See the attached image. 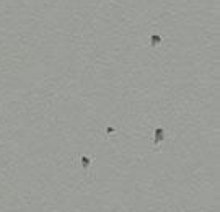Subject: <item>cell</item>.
<instances>
[{
  "instance_id": "cell-4",
  "label": "cell",
  "mask_w": 220,
  "mask_h": 212,
  "mask_svg": "<svg viewBox=\"0 0 220 212\" xmlns=\"http://www.w3.org/2000/svg\"><path fill=\"white\" fill-rule=\"evenodd\" d=\"M106 132H108V134H112V132H116V129H114V127H106Z\"/></svg>"
},
{
  "instance_id": "cell-3",
  "label": "cell",
  "mask_w": 220,
  "mask_h": 212,
  "mask_svg": "<svg viewBox=\"0 0 220 212\" xmlns=\"http://www.w3.org/2000/svg\"><path fill=\"white\" fill-rule=\"evenodd\" d=\"M80 165H82L83 170H88V168H90V165H92V160H90L87 155H82V157H80Z\"/></svg>"
},
{
  "instance_id": "cell-1",
  "label": "cell",
  "mask_w": 220,
  "mask_h": 212,
  "mask_svg": "<svg viewBox=\"0 0 220 212\" xmlns=\"http://www.w3.org/2000/svg\"><path fill=\"white\" fill-rule=\"evenodd\" d=\"M165 140V129L163 127H157L153 132V145H158Z\"/></svg>"
},
{
  "instance_id": "cell-2",
  "label": "cell",
  "mask_w": 220,
  "mask_h": 212,
  "mask_svg": "<svg viewBox=\"0 0 220 212\" xmlns=\"http://www.w3.org/2000/svg\"><path fill=\"white\" fill-rule=\"evenodd\" d=\"M160 44H162V36H160V34H152V36H150V46L157 47V46H160Z\"/></svg>"
}]
</instances>
